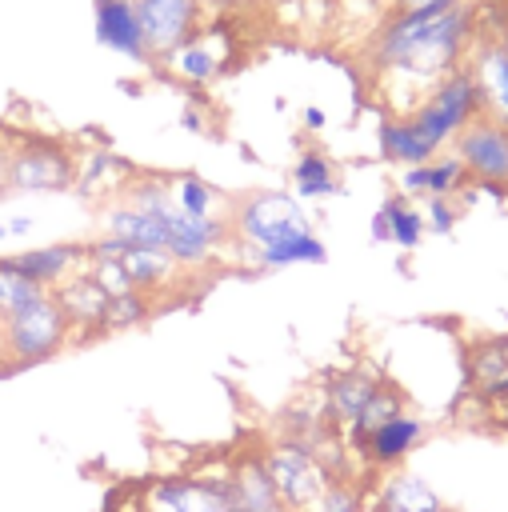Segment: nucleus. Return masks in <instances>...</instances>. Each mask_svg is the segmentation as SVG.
<instances>
[{
  "label": "nucleus",
  "instance_id": "6",
  "mask_svg": "<svg viewBox=\"0 0 508 512\" xmlns=\"http://www.w3.org/2000/svg\"><path fill=\"white\" fill-rule=\"evenodd\" d=\"M228 224L240 244H272L296 232H312V216L288 192H244L232 204Z\"/></svg>",
  "mask_w": 508,
  "mask_h": 512
},
{
  "label": "nucleus",
  "instance_id": "32",
  "mask_svg": "<svg viewBox=\"0 0 508 512\" xmlns=\"http://www.w3.org/2000/svg\"><path fill=\"white\" fill-rule=\"evenodd\" d=\"M84 272L96 280V288H100L104 296H120V292H132L128 276H124V268H120V256H88Z\"/></svg>",
  "mask_w": 508,
  "mask_h": 512
},
{
  "label": "nucleus",
  "instance_id": "18",
  "mask_svg": "<svg viewBox=\"0 0 508 512\" xmlns=\"http://www.w3.org/2000/svg\"><path fill=\"white\" fill-rule=\"evenodd\" d=\"M420 440H424V420L412 416V412H400V416L384 420L380 428H372V432L360 440V452H364L368 464H376V468H396Z\"/></svg>",
  "mask_w": 508,
  "mask_h": 512
},
{
  "label": "nucleus",
  "instance_id": "3",
  "mask_svg": "<svg viewBox=\"0 0 508 512\" xmlns=\"http://www.w3.org/2000/svg\"><path fill=\"white\" fill-rule=\"evenodd\" d=\"M0 372H20L32 364H44L52 356H60L72 344V328L56 304L52 292H44L40 300H32L28 308H20L16 316L0 320Z\"/></svg>",
  "mask_w": 508,
  "mask_h": 512
},
{
  "label": "nucleus",
  "instance_id": "11",
  "mask_svg": "<svg viewBox=\"0 0 508 512\" xmlns=\"http://www.w3.org/2000/svg\"><path fill=\"white\" fill-rule=\"evenodd\" d=\"M92 16H96V40L108 52H116V56H124L132 64H148L152 60L132 0H92Z\"/></svg>",
  "mask_w": 508,
  "mask_h": 512
},
{
  "label": "nucleus",
  "instance_id": "43",
  "mask_svg": "<svg viewBox=\"0 0 508 512\" xmlns=\"http://www.w3.org/2000/svg\"><path fill=\"white\" fill-rule=\"evenodd\" d=\"M284 512H288V508H284Z\"/></svg>",
  "mask_w": 508,
  "mask_h": 512
},
{
  "label": "nucleus",
  "instance_id": "23",
  "mask_svg": "<svg viewBox=\"0 0 508 512\" xmlns=\"http://www.w3.org/2000/svg\"><path fill=\"white\" fill-rule=\"evenodd\" d=\"M228 492L244 512H284V504H280V496L272 488V476H268L260 456H244V460H236L228 468Z\"/></svg>",
  "mask_w": 508,
  "mask_h": 512
},
{
  "label": "nucleus",
  "instance_id": "25",
  "mask_svg": "<svg viewBox=\"0 0 508 512\" xmlns=\"http://www.w3.org/2000/svg\"><path fill=\"white\" fill-rule=\"evenodd\" d=\"M376 508L380 512H444L440 496L412 472H396L380 484V496H376Z\"/></svg>",
  "mask_w": 508,
  "mask_h": 512
},
{
  "label": "nucleus",
  "instance_id": "30",
  "mask_svg": "<svg viewBox=\"0 0 508 512\" xmlns=\"http://www.w3.org/2000/svg\"><path fill=\"white\" fill-rule=\"evenodd\" d=\"M400 412H404V396H400V392H396V388H392V384L384 380V384L376 388V396H372V400L364 404V412L356 416V424L348 428L352 444L360 448V440H364V436H368L372 428H380L384 420H392V416H400Z\"/></svg>",
  "mask_w": 508,
  "mask_h": 512
},
{
  "label": "nucleus",
  "instance_id": "12",
  "mask_svg": "<svg viewBox=\"0 0 508 512\" xmlns=\"http://www.w3.org/2000/svg\"><path fill=\"white\" fill-rule=\"evenodd\" d=\"M68 328H72V340H84V336H100L104 332V308H108V296L96 288V280L80 268L76 276H68L60 288H52Z\"/></svg>",
  "mask_w": 508,
  "mask_h": 512
},
{
  "label": "nucleus",
  "instance_id": "14",
  "mask_svg": "<svg viewBox=\"0 0 508 512\" xmlns=\"http://www.w3.org/2000/svg\"><path fill=\"white\" fill-rule=\"evenodd\" d=\"M132 176H136V168L120 152L96 144L88 152H76V180H72V188L80 196H88V200H100V196L120 200V192L128 188Z\"/></svg>",
  "mask_w": 508,
  "mask_h": 512
},
{
  "label": "nucleus",
  "instance_id": "4",
  "mask_svg": "<svg viewBox=\"0 0 508 512\" xmlns=\"http://www.w3.org/2000/svg\"><path fill=\"white\" fill-rule=\"evenodd\" d=\"M260 460H264V468L272 476V488H276V496L288 512H308L324 496V488L332 480H340L308 444L288 440V436H276L260 452Z\"/></svg>",
  "mask_w": 508,
  "mask_h": 512
},
{
  "label": "nucleus",
  "instance_id": "8",
  "mask_svg": "<svg viewBox=\"0 0 508 512\" xmlns=\"http://www.w3.org/2000/svg\"><path fill=\"white\" fill-rule=\"evenodd\" d=\"M232 240L228 216H188V212H168V252L172 260L188 272L212 268L224 260V244Z\"/></svg>",
  "mask_w": 508,
  "mask_h": 512
},
{
  "label": "nucleus",
  "instance_id": "19",
  "mask_svg": "<svg viewBox=\"0 0 508 512\" xmlns=\"http://www.w3.org/2000/svg\"><path fill=\"white\" fill-rule=\"evenodd\" d=\"M240 248H244V260L260 272H280V268L324 264L328 260V248L316 232H296V236H284V240H272V244H240Z\"/></svg>",
  "mask_w": 508,
  "mask_h": 512
},
{
  "label": "nucleus",
  "instance_id": "28",
  "mask_svg": "<svg viewBox=\"0 0 508 512\" xmlns=\"http://www.w3.org/2000/svg\"><path fill=\"white\" fill-rule=\"evenodd\" d=\"M500 380H508V356H504L500 340H484V344L472 348V356H468V384H472L480 396H488Z\"/></svg>",
  "mask_w": 508,
  "mask_h": 512
},
{
  "label": "nucleus",
  "instance_id": "33",
  "mask_svg": "<svg viewBox=\"0 0 508 512\" xmlns=\"http://www.w3.org/2000/svg\"><path fill=\"white\" fill-rule=\"evenodd\" d=\"M420 212H424V232H432V236H448L460 220L456 196H432V200H424Z\"/></svg>",
  "mask_w": 508,
  "mask_h": 512
},
{
  "label": "nucleus",
  "instance_id": "13",
  "mask_svg": "<svg viewBox=\"0 0 508 512\" xmlns=\"http://www.w3.org/2000/svg\"><path fill=\"white\" fill-rule=\"evenodd\" d=\"M380 384H384V376L376 368H368V364H352V368L336 372L328 380V388H324V412H328V420L336 428H352L356 416L364 412V404L376 396Z\"/></svg>",
  "mask_w": 508,
  "mask_h": 512
},
{
  "label": "nucleus",
  "instance_id": "21",
  "mask_svg": "<svg viewBox=\"0 0 508 512\" xmlns=\"http://www.w3.org/2000/svg\"><path fill=\"white\" fill-rule=\"evenodd\" d=\"M372 240H376V244H396V248L412 252V248L424 240V212H420L404 192L388 196V200L376 208V216H372Z\"/></svg>",
  "mask_w": 508,
  "mask_h": 512
},
{
  "label": "nucleus",
  "instance_id": "17",
  "mask_svg": "<svg viewBox=\"0 0 508 512\" xmlns=\"http://www.w3.org/2000/svg\"><path fill=\"white\" fill-rule=\"evenodd\" d=\"M176 212V208H172ZM100 232L104 236H116L132 248H168V216H156V212H140L124 200H112L104 204V216H100Z\"/></svg>",
  "mask_w": 508,
  "mask_h": 512
},
{
  "label": "nucleus",
  "instance_id": "37",
  "mask_svg": "<svg viewBox=\"0 0 508 512\" xmlns=\"http://www.w3.org/2000/svg\"><path fill=\"white\" fill-rule=\"evenodd\" d=\"M304 124H308V128H320V124H324V112H320V108H304Z\"/></svg>",
  "mask_w": 508,
  "mask_h": 512
},
{
  "label": "nucleus",
  "instance_id": "31",
  "mask_svg": "<svg viewBox=\"0 0 508 512\" xmlns=\"http://www.w3.org/2000/svg\"><path fill=\"white\" fill-rule=\"evenodd\" d=\"M168 188H172V204L188 216H212L216 208V192L208 180L192 176V172H180V176H168Z\"/></svg>",
  "mask_w": 508,
  "mask_h": 512
},
{
  "label": "nucleus",
  "instance_id": "27",
  "mask_svg": "<svg viewBox=\"0 0 508 512\" xmlns=\"http://www.w3.org/2000/svg\"><path fill=\"white\" fill-rule=\"evenodd\" d=\"M124 204L140 208V212H156V216H168L176 204H172V188H168V176L160 172H136L128 180V188L120 192Z\"/></svg>",
  "mask_w": 508,
  "mask_h": 512
},
{
  "label": "nucleus",
  "instance_id": "5",
  "mask_svg": "<svg viewBox=\"0 0 508 512\" xmlns=\"http://www.w3.org/2000/svg\"><path fill=\"white\" fill-rule=\"evenodd\" d=\"M72 180H76V152H68L56 140H28L20 148H8V164L0 172V188L20 196L68 192Z\"/></svg>",
  "mask_w": 508,
  "mask_h": 512
},
{
  "label": "nucleus",
  "instance_id": "29",
  "mask_svg": "<svg viewBox=\"0 0 508 512\" xmlns=\"http://www.w3.org/2000/svg\"><path fill=\"white\" fill-rule=\"evenodd\" d=\"M48 288H40L36 280H28L20 268L8 264V256H0V320L16 316L20 308H28L32 300H40Z\"/></svg>",
  "mask_w": 508,
  "mask_h": 512
},
{
  "label": "nucleus",
  "instance_id": "9",
  "mask_svg": "<svg viewBox=\"0 0 508 512\" xmlns=\"http://www.w3.org/2000/svg\"><path fill=\"white\" fill-rule=\"evenodd\" d=\"M228 56H236V44L228 40L224 28H196L180 48H172L164 60H156L168 76H176L180 84L188 88H200V84H212L224 68H228Z\"/></svg>",
  "mask_w": 508,
  "mask_h": 512
},
{
  "label": "nucleus",
  "instance_id": "16",
  "mask_svg": "<svg viewBox=\"0 0 508 512\" xmlns=\"http://www.w3.org/2000/svg\"><path fill=\"white\" fill-rule=\"evenodd\" d=\"M468 188V172L460 164L456 152L448 156H432L424 164L400 168V192L408 200H432V196H460Z\"/></svg>",
  "mask_w": 508,
  "mask_h": 512
},
{
  "label": "nucleus",
  "instance_id": "39",
  "mask_svg": "<svg viewBox=\"0 0 508 512\" xmlns=\"http://www.w3.org/2000/svg\"><path fill=\"white\" fill-rule=\"evenodd\" d=\"M500 48H504V56H508V32H504V40H500Z\"/></svg>",
  "mask_w": 508,
  "mask_h": 512
},
{
  "label": "nucleus",
  "instance_id": "26",
  "mask_svg": "<svg viewBox=\"0 0 508 512\" xmlns=\"http://www.w3.org/2000/svg\"><path fill=\"white\" fill-rule=\"evenodd\" d=\"M156 316V296L148 292H120V296H108V308H104V332H128V328H140Z\"/></svg>",
  "mask_w": 508,
  "mask_h": 512
},
{
  "label": "nucleus",
  "instance_id": "1",
  "mask_svg": "<svg viewBox=\"0 0 508 512\" xmlns=\"http://www.w3.org/2000/svg\"><path fill=\"white\" fill-rule=\"evenodd\" d=\"M472 36V8L452 4L444 12L388 8L368 40V68L376 80H404L424 100L444 76H452Z\"/></svg>",
  "mask_w": 508,
  "mask_h": 512
},
{
  "label": "nucleus",
  "instance_id": "24",
  "mask_svg": "<svg viewBox=\"0 0 508 512\" xmlns=\"http://www.w3.org/2000/svg\"><path fill=\"white\" fill-rule=\"evenodd\" d=\"M340 192V176L336 164L320 152V148H304L292 160V196L296 200H328Z\"/></svg>",
  "mask_w": 508,
  "mask_h": 512
},
{
  "label": "nucleus",
  "instance_id": "41",
  "mask_svg": "<svg viewBox=\"0 0 508 512\" xmlns=\"http://www.w3.org/2000/svg\"><path fill=\"white\" fill-rule=\"evenodd\" d=\"M388 4H396V0H388Z\"/></svg>",
  "mask_w": 508,
  "mask_h": 512
},
{
  "label": "nucleus",
  "instance_id": "15",
  "mask_svg": "<svg viewBox=\"0 0 508 512\" xmlns=\"http://www.w3.org/2000/svg\"><path fill=\"white\" fill-rule=\"evenodd\" d=\"M8 264L52 292L88 264V252H84V244H40V248H24V252L8 256Z\"/></svg>",
  "mask_w": 508,
  "mask_h": 512
},
{
  "label": "nucleus",
  "instance_id": "10",
  "mask_svg": "<svg viewBox=\"0 0 508 512\" xmlns=\"http://www.w3.org/2000/svg\"><path fill=\"white\" fill-rule=\"evenodd\" d=\"M132 8L140 16L152 60H164L208 20L204 0H132Z\"/></svg>",
  "mask_w": 508,
  "mask_h": 512
},
{
  "label": "nucleus",
  "instance_id": "35",
  "mask_svg": "<svg viewBox=\"0 0 508 512\" xmlns=\"http://www.w3.org/2000/svg\"><path fill=\"white\" fill-rule=\"evenodd\" d=\"M36 228L32 216H0V240H16V236H28Z\"/></svg>",
  "mask_w": 508,
  "mask_h": 512
},
{
  "label": "nucleus",
  "instance_id": "22",
  "mask_svg": "<svg viewBox=\"0 0 508 512\" xmlns=\"http://www.w3.org/2000/svg\"><path fill=\"white\" fill-rule=\"evenodd\" d=\"M468 72L476 76L484 112L508 124V56H504L500 40L480 44V48H476V60L468 64Z\"/></svg>",
  "mask_w": 508,
  "mask_h": 512
},
{
  "label": "nucleus",
  "instance_id": "7",
  "mask_svg": "<svg viewBox=\"0 0 508 512\" xmlns=\"http://www.w3.org/2000/svg\"><path fill=\"white\" fill-rule=\"evenodd\" d=\"M452 152L460 156L468 180L476 184H500L508 188V124L480 112L472 116L460 136L452 140Z\"/></svg>",
  "mask_w": 508,
  "mask_h": 512
},
{
  "label": "nucleus",
  "instance_id": "38",
  "mask_svg": "<svg viewBox=\"0 0 508 512\" xmlns=\"http://www.w3.org/2000/svg\"><path fill=\"white\" fill-rule=\"evenodd\" d=\"M268 4H308V0H268Z\"/></svg>",
  "mask_w": 508,
  "mask_h": 512
},
{
  "label": "nucleus",
  "instance_id": "20",
  "mask_svg": "<svg viewBox=\"0 0 508 512\" xmlns=\"http://www.w3.org/2000/svg\"><path fill=\"white\" fill-rule=\"evenodd\" d=\"M120 268L136 292H148L160 300V292H172L184 276V268L172 260L168 248H128L120 256Z\"/></svg>",
  "mask_w": 508,
  "mask_h": 512
},
{
  "label": "nucleus",
  "instance_id": "2",
  "mask_svg": "<svg viewBox=\"0 0 508 512\" xmlns=\"http://www.w3.org/2000/svg\"><path fill=\"white\" fill-rule=\"evenodd\" d=\"M480 112H484L480 88L464 64L452 76H444L408 116H384L380 120V132H376L380 156L400 164V168L424 164V160L440 156L460 136V128Z\"/></svg>",
  "mask_w": 508,
  "mask_h": 512
},
{
  "label": "nucleus",
  "instance_id": "36",
  "mask_svg": "<svg viewBox=\"0 0 508 512\" xmlns=\"http://www.w3.org/2000/svg\"><path fill=\"white\" fill-rule=\"evenodd\" d=\"M484 400H488V404H500V412L508 416V380H500V384H496V388H492Z\"/></svg>",
  "mask_w": 508,
  "mask_h": 512
},
{
  "label": "nucleus",
  "instance_id": "34",
  "mask_svg": "<svg viewBox=\"0 0 508 512\" xmlns=\"http://www.w3.org/2000/svg\"><path fill=\"white\" fill-rule=\"evenodd\" d=\"M308 512H360V492L348 480H332L324 488V496L308 508Z\"/></svg>",
  "mask_w": 508,
  "mask_h": 512
},
{
  "label": "nucleus",
  "instance_id": "42",
  "mask_svg": "<svg viewBox=\"0 0 508 512\" xmlns=\"http://www.w3.org/2000/svg\"><path fill=\"white\" fill-rule=\"evenodd\" d=\"M0 348H4V340H0Z\"/></svg>",
  "mask_w": 508,
  "mask_h": 512
},
{
  "label": "nucleus",
  "instance_id": "40",
  "mask_svg": "<svg viewBox=\"0 0 508 512\" xmlns=\"http://www.w3.org/2000/svg\"><path fill=\"white\" fill-rule=\"evenodd\" d=\"M500 348H504V356H508V336H500Z\"/></svg>",
  "mask_w": 508,
  "mask_h": 512
}]
</instances>
